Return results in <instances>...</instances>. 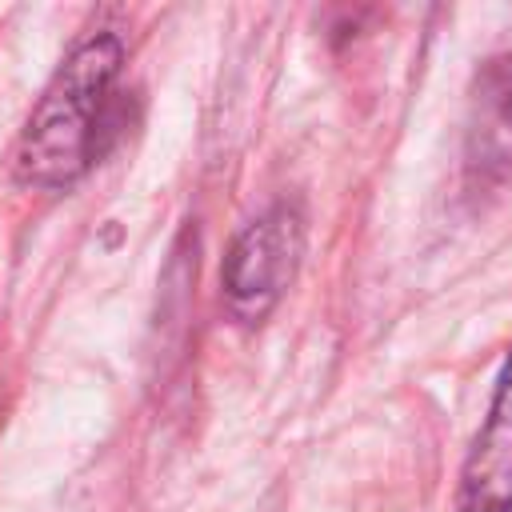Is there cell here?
Returning a JSON list of instances; mask_svg holds the SVG:
<instances>
[{
	"instance_id": "obj_1",
	"label": "cell",
	"mask_w": 512,
	"mask_h": 512,
	"mask_svg": "<svg viewBox=\"0 0 512 512\" xmlns=\"http://www.w3.org/2000/svg\"><path fill=\"white\" fill-rule=\"evenodd\" d=\"M120 64L124 44L112 32H96L64 56L16 140L12 172L24 188L60 192L88 172V164L96 160V132Z\"/></svg>"
},
{
	"instance_id": "obj_2",
	"label": "cell",
	"mask_w": 512,
	"mask_h": 512,
	"mask_svg": "<svg viewBox=\"0 0 512 512\" xmlns=\"http://www.w3.org/2000/svg\"><path fill=\"white\" fill-rule=\"evenodd\" d=\"M300 252H304V220L292 204H276L264 216H256L232 240L220 264V288L232 316L248 324L264 320L292 284Z\"/></svg>"
},
{
	"instance_id": "obj_3",
	"label": "cell",
	"mask_w": 512,
	"mask_h": 512,
	"mask_svg": "<svg viewBox=\"0 0 512 512\" xmlns=\"http://www.w3.org/2000/svg\"><path fill=\"white\" fill-rule=\"evenodd\" d=\"M456 512H512V348L500 364L488 416L464 456Z\"/></svg>"
},
{
	"instance_id": "obj_4",
	"label": "cell",
	"mask_w": 512,
	"mask_h": 512,
	"mask_svg": "<svg viewBox=\"0 0 512 512\" xmlns=\"http://www.w3.org/2000/svg\"><path fill=\"white\" fill-rule=\"evenodd\" d=\"M468 164L476 172H512V48L484 60L468 96Z\"/></svg>"
}]
</instances>
